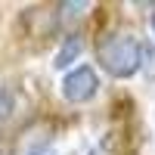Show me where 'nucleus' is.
<instances>
[{"instance_id": "f03ea898", "label": "nucleus", "mask_w": 155, "mask_h": 155, "mask_svg": "<svg viewBox=\"0 0 155 155\" xmlns=\"http://www.w3.org/2000/svg\"><path fill=\"white\" fill-rule=\"evenodd\" d=\"M96 90H99V78L90 65H78L62 81V93H65L68 102H87V99L96 96Z\"/></svg>"}, {"instance_id": "423d86ee", "label": "nucleus", "mask_w": 155, "mask_h": 155, "mask_svg": "<svg viewBox=\"0 0 155 155\" xmlns=\"http://www.w3.org/2000/svg\"><path fill=\"white\" fill-rule=\"evenodd\" d=\"M149 25H152V34H155V6H152V16H149Z\"/></svg>"}, {"instance_id": "20e7f679", "label": "nucleus", "mask_w": 155, "mask_h": 155, "mask_svg": "<svg viewBox=\"0 0 155 155\" xmlns=\"http://www.w3.org/2000/svg\"><path fill=\"white\" fill-rule=\"evenodd\" d=\"M12 109H16V93H12L9 87H0V121H6Z\"/></svg>"}, {"instance_id": "39448f33", "label": "nucleus", "mask_w": 155, "mask_h": 155, "mask_svg": "<svg viewBox=\"0 0 155 155\" xmlns=\"http://www.w3.org/2000/svg\"><path fill=\"white\" fill-rule=\"evenodd\" d=\"M31 155H53V149H37V152H31Z\"/></svg>"}, {"instance_id": "7ed1b4c3", "label": "nucleus", "mask_w": 155, "mask_h": 155, "mask_svg": "<svg viewBox=\"0 0 155 155\" xmlns=\"http://www.w3.org/2000/svg\"><path fill=\"white\" fill-rule=\"evenodd\" d=\"M81 50H84L81 37H65V44H62V50L56 53V62H53V65H56V68H65L74 56H81Z\"/></svg>"}, {"instance_id": "f257e3e1", "label": "nucleus", "mask_w": 155, "mask_h": 155, "mask_svg": "<svg viewBox=\"0 0 155 155\" xmlns=\"http://www.w3.org/2000/svg\"><path fill=\"white\" fill-rule=\"evenodd\" d=\"M96 56H99V65L106 68L112 78H130L140 68V56H143V50H140L137 37H130V34H115V37H106V41L99 44Z\"/></svg>"}]
</instances>
